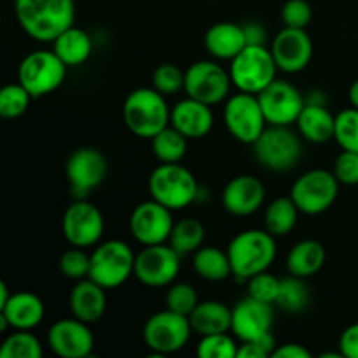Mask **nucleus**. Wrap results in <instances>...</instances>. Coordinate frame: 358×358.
<instances>
[{
    "instance_id": "obj_24",
    "label": "nucleus",
    "mask_w": 358,
    "mask_h": 358,
    "mask_svg": "<svg viewBox=\"0 0 358 358\" xmlns=\"http://www.w3.org/2000/svg\"><path fill=\"white\" fill-rule=\"evenodd\" d=\"M0 315L16 331H31L44 320V301L31 292L10 294L7 303L0 306Z\"/></svg>"
},
{
    "instance_id": "obj_32",
    "label": "nucleus",
    "mask_w": 358,
    "mask_h": 358,
    "mask_svg": "<svg viewBox=\"0 0 358 358\" xmlns=\"http://www.w3.org/2000/svg\"><path fill=\"white\" fill-rule=\"evenodd\" d=\"M187 140L189 138H185L177 128L170 124L150 140L152 154L161 163H180L187 154Z\"/></svg>"
},
{
    "instance_id": "obj_1",
    "label": "nucleus",
    "mask_w": 358,
    "mask_h": 358,
    "mask_svg": "<svg viewBox=\"0 0 358 358\" xmlns=\"http://www.w3.org/2000/svg\"><path fill=\"white\" fill-rule=\"evenodd\" d=\"M14 13L24 34L38 42H55L62 31L73 27V0H14Z\"/></svg>"
},
{
    "instance_id": "obj_22",
    "label": "nucleus",
    "mask_w": 358,
    "mask_h": 358,
    "mask_svg": "<svg viewBox=\"0 0 358 358\" xmlns=\"http://www.w3.org/2000/svg\"><path fill=\"white\" fill-rule=\"evenodd\" d=\"M213 122L215 119H213L212 107L191 96L171 107L170 124L189 140L205 138L212 131Z\"/></svg>"
},
{
    "instance_id": "obj_26",
    "label": "nucleus",
    "mask_w": 358,
    "mask_h": 358,
    "mask_svg": "<svg viewBox=\"0 0 358 358\" xmlns=\"http://www.w3.org/2000/svg\"><path fill=\"white\" fill-rule=\"evenodd\" d=\"M189 322L192 331L199 336L229 332L233 324V310L220 301H203L189 315Z\"/></svg>"
},
{
    "instance_id": "obj_48",
    "label": "nucleus",
    "mask_w": 358,
    "mask_h": 358,
    "mask_svg": "<svg viewBox=\"0 0 358 358\" xmlns=\"http://www.w3.org/2000/svg\"><path fill=\"white\" fill-rule=\"evenodd\" d=\"M243 28H245V35H247L248 44L264 45L266 34H264V28H262L261 24L250 23V24H247V27H243Z\"/></svg>"
},
{
    "instance_id": "obj_50",
    "label": "nucleus",
    "mask_w": 358,
    "mask_h": 358,
    "mask_svg": "<svg viewBox=\"0 0 358 358\" xmlns=\"http://www.w3.org/2000/svg\"><path fill=\"white\" fill-rule=\"evenodd\" d=\"M348 96H350V103H352L355 108H358V79L352 84V86H350Z\"/></svg>"
},
{
    "instance_id": "obj_27",
    "label": "nucleus",
    "mask_w": 358,
    "mask_h": 358,
    "mask_svg": "<svg viewBox=\"0 0 358 358\" xmlns=\"http://www.w3.org/2000/svg\"><path fill=\"white\" fill-rule=\"evenodd\" d=\"M296 124L299 135L311 143H325L334 138L336 117L325 105L306 103Z\"/></svg>"
},
{
    "instance_id": "obj_14",
    "label": "nucleus",
    "mask_w": 358,
    "mask_h": 358,
    "mask_svg": "<svg viewBox=\"0 0 358 358\" xmlns=\"http://www.w3.org/2000/svg\"><path fill=\"white\" fill-rule=\"evenodd\" d=\"M62 231L72 247L90 248L100 243L105 220L98 206L86 199H77L63 213Z\"/></svg>"
},
{
    "instance_id": "obj_9",
    "label": "nucleus",
    "mask_w": 358,
    "mask_h": 358,
    "mask_svg": "<svg viewBox=\"0 0 358 358\" xmlns=\"http://www.w3.org/2000/svg\"><path fill=\"white\" fill-rule=\"evenodd\" d=\"M192 332L189 317L164 308L145 322L143 341L156 355H171L187 345Z\"/></svg>"
},
{
    "instance_id": "obj_4",
    "label": "nucleus",
    "mask_w": 358,
    "mask_h": 358,
    "mask_svg": "<svg viewBox=\"0 0 358 358\" xmlns=\"http://www.w3.org/2000/svg\"><path fill=\"white\" fill-rule=\"evenodd\" d=\"M150 198L166 208L182 210L198 199L199 184L180 163H161L149 177Z\"/></svg>"
},
{
    "instance_id": "obj_3",
    "label": "nucleus",
    "mask_w": 358,
    "mask_h": 358,
    "mask_svg": "<svg viewBox=\"0 0 358 358\" xmlns=\"http://www.w3.org/2000/svg\"><path fill=\"white\" fill-rule=\"evenodd\" d=\"M233 275L240 282L268 271L276 257V241L269 231L248 229L236 234L227 247Z\"/></svg>"
},
{
    "instance_id": "obj_30",
    "label": "nucleus",
    "mask_w": 358,
    "mask_h": 358,
    "mask_svg": "<svg viewBox=\"0 0 358 358\" xmlns=\"http://www.w3.org/2000/svg\"><path fill=\"white\" fill-rule=\"evenodd\" d=\"M192 268L206 282H224L233 275L229 255L217 247L198 248L192 257Z\"/></svg>"
},
{
    "instance_id": "obj_43",
    "label": "nucleus",
    "mask_w": 358,
    "mask_h": 358,
    "mask_svg": "<svg viewBox=\"0 0 358 358\" xmlns=\"http://www.w3.org/2000/svg\"><path fill=\"white\" fill-rule=\"evenodd\" d=\"M313 17V9L306 0H287L282 9V20L285 27L306 28Z\"/></svg>"
},
{
    "instance_id": "obj_41",
    "label": "nucleus",
    "mask_w": 358,
    "mask_h": 358,
    "mask_svg": "<svg viewBox=\"0 0 358 358\" xmlns=\"http://www.w3.org/2000/svg\"><path fill=\"white\" fill-rule=\"evenodd\" d=\"M91 255L86 254V248L73 247L66 250L59 259V271L65 278L79 282L90 276Z\"/></svg>"
},
{
    "instance_id": "obj_47",
    "label": "nucleus",
    "mask_w": 358,
    "mask_h": 358,
    "mask_svg": "<svg viewBox=\"0 0 358 358\" xmlns=\"http://www.w3.org/2000/svg\"><path fill=\"white\" fill-rule=\"evenodd\" d=\"M271 358H311L310 350L304 348L297 343H285L282 346H276Z\"/></svg>"
},
{
    "instance_id": "obj_15",
    "label": "nucleus",
    "mask_w": 358,
    "mask_h": 358,
    "mask_svg": "<svg viewBox=\"0 0 358 358\" xmlns=\"http://www.w3.org/2000/svg\"><path fill=\"white\" fill-rule=\"evenodd\" d=\"M257 96L266 121L273 126L296 124L306 105V96H303V93L287 80L275 79Z\"/></svg>"
},
{
    "instance_id": "obj_19",
    "label": "nucleus",
    "mask_w": 358,
    "mask_h": 358,
    "mask_svg": "<svg viewBox=\"0 0 358 358\" xmlns=\"http://www.w3.org/2000/svg\"><path fill=\"white\" fill-rule=\"evenodd\" d=\"M271 55L282 72H303L313 58V42L306 28L285 27L278 31L271 42Z\"/></svg>"
},
{
    "instance_id": "obj_34",
    "label": "nucleus",
    "mask_w": 358,
    "mask_h": 358,
    "mask_svg": "<svg viewBox=\"0 0 358 358\" xmlns=\"http://www.w3.org/2000/svg\"><path fill=\"white\" fill-rule=\"evenodd\" d=\"M310 289H308L304 278L290 275L289 278H283L280 283V294L276 299V306L282 308L289 313H299L310 304Z\"/></svg>"
},
{
    "instance_id": "obj_46",
    "label": "nucleus",
    "mask_w": 358,
    "mask_h": 358,
    "mask_svg": "<svg viewBox=\"0 0 358 358\" xmlns=\"http://www.w3.org/2000/svg\"><path fill=\"white\" fill-rule=\"evenodd\" d=\"M339 352L345 358H358V324L350 325L339 338Z\"/></svg>"
},
{
    "instance_id": "obj_21",
    "label": "nucleus",
    "mask_w": 358,
    "mask_h": 358,
    "mask_svg": "<svg viewBox=\"0 0 358 358\" xmlns=\"http://www.w3.org/2000/svg\"><path fill=\"white\" fill-rule=\"evenodd\" d=\"M266 199V187L257 177L238 175L222 191V206L234 217H248L257 212Z\"/></svg>"
},
{
    "instance_id": "obj_33",
    "label": "nucleus",
    "mask_w": 358,
    "mask_h": 358,
    "mask_svg": "<svg viewBox=\"0 0 358 358\" xmlns=\"http://www.w3.org/2000/svg\"><path fill=\"white\" fill-rule=\"evenodd\" d=\"M203 241H205V227L199 220L189 217L175 224L168 245L180 255H187L201 248Z\"/></svg>"
},
{
    "instance_id": "obj_51",
    "label": "nucleus",
    "mask_w": 358,
    "mask_h": 358,
    "mask_svg": "<svg viewBox=\"0 0 358 358\" xmlns=\"http://www.w3.org/2000/svg\"><path fill=\"white\" fill-rule=\"evenodd\" d=\"M9 297H10L9 289H7L6 283L0 282V306H2V304H6V303H7V299H9Z\"/></svg>"
},
{
    "instance_id": "obj_11",
    "label": "nucleus",
    "mask_w": 358,
    "mask_h": 358,
    "mask_svg": "<svg viewBox=\"0 0 358 358\" xmlns=\"http://www.w3.org/2000/svg\"><path fill=\"white\" fill-rule=\"evenodd\" d=\"M339 194V180L334 171L310 170L301 175L290 189V198L301 213L318 215L331 208Z\"/></svg>"
},
{
    "instance_id": "obj_5",
    "label": "nucleus",
    "mask_w": 358,
    "mask_h": 358,
    "mask_svg": "<svg viewBox=\"0 0 358 358\" xmlns=\"http://www.w3.org/2000/svg\"><path fill=\"white\" fill-rule=\"evenodd\" d=\"M278 65L266 45L248 44L231 59L229 76L233 86L243 93L259 94L276 79Z\"/></svg>"
},
{
    "instance_id": "obj_23",
    "label": "nucleus",
    "mask_w": 358,
    "mask_h": 358,
    "mask_svg": "<svg viewBox=\"0 0 358 358\" xmlns=\"http://www.w3.org/2000/svg\"><path fill=\"white\" fill-rule=\"evenodd\" d=\"M100 283L91 280L90 276L73 285L72 292L69 297L70 311L76 318L86 322V324H94L100 320L107 308V296Z\"/></svg>"
},
{
    "instance_id": "obj_38",
    "label": "nucleus",
    "mask_w": 358,
    "mask_h": 358,
    "mask_svg": "<svg viewBox=\"0 0 358 358\" xmlns=\"http://www.w3.org/2000/svg\"><path fill=\"white\" fill-rule=\"evenodd\" d=\"M196 353L201 358H236L238 346L227 332H219V334L201 336Z\"/></svg>"
},
{
    "instance_id": "obj_39",
    "label": "nucleus",
    "mask_w": 358,
    "mask_h": 358,
    "mask_svg": "<svg viewBox=\"0 0 358 358\" xmlns=\"http://www.w3.org/2000/svg\"><path fill=\"white\" fill-rule=\"evenodd\" d=\"M185 72L175 63H161L152 72V87L163 93L164 96L177 94L184 90Z\"/></svg>"
},
{
    "instance_id": "obj_16",
    "label": "nucleus",
    "mask_w": 358,
    "mask_h": 358,
    "mask_svg": "<svg viewBox=\"0 0 358 358\" xmlns=\"http://www.w3.org/2000/svg\"><path fill=\"white\" fill-rule=\"evenodd\" d=\"M108 171L103 154L93 147H83L70 154L65 164V175L77 199H84L105 180Z\"/></svg>"
},
{
    "instance_id": "obj_7",
    "label": "nucleus",
    "mask_w": 358,
    "mask_h": 358,
    "mask_svg": "<svg viewBox=\"0 0 358 358\" xmlns=\"http://www.w3.org/2000/svg\"><path fill=\"white\" fill-rule=\"evenodd\" d=\"M135 257L131 247L124 241H103L91 254L90 278L103 289H117L135 273Z\"/></svg>"
},
{
    "instance_id": "obj_25",
    "label": "nucleus",
    "mask_w": 358,
    "mask_h": 358,
    "mask_svg": "<svg viewBox=\"0 0 358 358\" xmlns=\"http://www.w3.org/2000/svg\"><path fill=\"white\" fill-rule=\"evenodd\" d=\"M248 45L245 28L231 21L212 24L205 34V49L217 59H233Z\"/></svg>"
},
{
    "instance_id": "obj_35",
    "label": "nucleus",
    "mask_w": 358,
    "mask_h": 358,
    "mask_svg": "<svg viewBox=\"0 0 358 358\" xmlns=\"http://www.w3.org/2000/svg\"><path fill=\"white\" fill-rule=\"evenodd\" d=\"M2 358H41L42 345L31 332L17 331L7 336L0 348Z\"/></svg>"
},
{
    "instance_id": "obj_28",
    "label": "nucleus",
    "mask_w": 358,
    "mask_h": 358,
    "mask_svg": "<svg viewBox=\"0 0 358 358\" xmlns=\"http://www.w3.org/2000/svg\"><path fill=\"white\" fill-rule=\"evenodd\" d=\"M325 247L317 240H303L290 248L287 255V271L299 278H311L325 264Z\"/></svg>"
},
{
    "instance_id": "obj_31",
    "label": "nucleus",
    "mask_w": 358,
    "mask_h": 358,
    "mask_svg": "<svg viewBox=\"0 0 358 358\" xmlns=\"http://www.w3.org/2000/svg\"><path fill=\"white\" fill-rule=\"evenodd\" d=\"M299 208L290 196L276 198L266 208L264 227L273 236H287L296 227Z\"/></svg>"
},
{
    "instance_id": "obj_36",
    "label": "nucleus",
    "mask_w": 358,
    "mask_h": 358,
    "mask_svg": "<svg viewBox=\"0 0 358 358\" xmlns=\"http://www.w3.org/2000/svg\"><path fill=\"white\" fill-rule=\"evenodd\" d=\"M34 100L21 83L7 84L0 91V115L3 119H17L23 115Z\"/></svg>"
},
{
    "instance_id": "obj_17",
    "label": "nucleus",
    "mask_w": 358,
    "mask_h": 358,
    "mask_svg": "<svg viewBox=\"0 0 358 358\" xmlns=\"http://www.w3.org/2000/svg\"><path fill=\"white\" fill-rule=\"evenodd\" d=\"M173 226L171 210L157 203L156 199L140 203L129 217V231L133 238L143 247L166 243L170 240Z\"/></svg>"
},
{
    "instance_id": "obj_18",
    "label": "nucleus",
    "mask_w": 358,
    "mask_h": 358,
    "mask_svg": "<svg viewBox=\"0 0 358 358\" xmlns=\"http://www.w3.org/2000/svg\"><path fill=\"white\" fill-rule=\"evenodd\" d=\"M90 324L79 318H63L48 331V345L62 358H87L93 353L94 336Z\"/></svg>"
},
{
    "instance_id": "obj_10",
    "label": "nucleus",
    "mask_w": 358,
    "mask_h": 358,
    "mask_svg": "<svg viewBox=\"0 0 358 358\" xmlns=\"http://www.w3.org/2000/svg\"><path fill=\"white\" fill-rule=\"evenodd\" d=\"M224 122L233 138L247 145H254L255 140L268 128L259 96L243 91L227 98L224 107Z\"/></svg>"
},
{
    "instance_id": "obj_8",
    "label": "nucleus",
    "mask_w": 358,
    "mask_h": 358,
    "mask_svg": "<svg viewBox=\"0 0 358 358\" xmlns=\"http://www.w3.org/2000/svg\"><path fill=\"white\" fill-rule=\"evenodd\" d=\"M69 66L55 51H34L20 63L17 79L34 98L45 96L63 84Z\"/></svg>"
},
{
    "instance_id": "obj_29",
    "label": "nucleus",
    "mask_w": 358,
    "mask_h": 358,
    "mask_svg": "<svg viewBox=\"0 0 358 358\" xmlns=\"http://www.w3.org/2000/svg\"><path fill=\"white\" fill-rule=\"evenodd\" d=\"M52 51L62 58L66 66H79L87 62L93 52V41L86 30L70 27L55 38Z\"/></svg>"
},
{
    "instance_id": "obj_44",
    "label": "nucleus",
    "mask_w": 358,
    "mask_h": 358,
    "mask_svg": "<svg viewBox=\"0 0 358 358\" xmlns=\"http://www.w3.org/2000/svg\"><path fill=\"white\" fill-rule=\"evenodd\" d=\"M332 171H334L339 184L357 185L358 184V152H353V150H343V152L336 157Z\"/></svg>"
},
{
    "instance_id": "obj_20",
    "label": "nucleus",
    "mask_w": 358,
    "mask_h": 358,
    "mask_svg": "<svg viewBox=\"0 0 358 358\" xmlns=\"http://www.w3.org/2000/svg\"><path fill=\"white\" fill-rule=\"evenodd\" d=\"M273 304L262 303L247 296L233 308V324L231 332L241 343L255 341L261 336L271 332L273 325Z\"/></svg>"
},
{
    "instance_id": "obj_6",
    "label": "nucleus",
    "mask_w": 358,
    "mask_h": 358,
    "mask_svg": "<svg viewBox=\"0 0 358 358\" xmlns=\"http://www.w3.org/2000/svg\"><path fill=\"white\" fill-rule=\"evenodd\" d=\"M255 159L269 171H287L299 163L303 142L290 126H273L262 131L254 143Z\"/></svg>"
},
{
    "instance_id": "obj_40",
    "label": "nucleus",
    "mask_w": 358,
    "mask_h": 358,
    "mask_svg": "<svg viewBox=\"0 0 358 358\" xmlns=\"http://www.w3.org/2000/svg\"><path fill=\"white\" fill-rule=\"evenodd\" d=\"M168 310L189 317L196 306H198V294L191 283H171L164 297Z\"/></svg>"
},
{
    "instance_id": "obj_45",
    "label": "nucleus",
    "mask_w": 358,
    "mask_h": 358,
    "mask_svg": "<svg viewBox=\"0 0 358 358\" xmlns=\"http://www.w3.org/2000/svg\"><path fill=\"white\" fill-rule=\"evenodd\" d=\"M276 346L278 345H276L275 338L271 332H268L255 341L241 343V346L238 348V358H268L273 355Z\"/></svg>"
},
{
    "instance_id": "obj_2",
    "label": "nucleus",
    "mask_w": 358,
    "mask_h": 358,
    "mask_svg": "<svg viewBox=\"0 0 358 358\" xmlns=\"http://www.w3.org/2000/svg\"><path fill=\"white\" fill-rule=\"evenodd\" d=\"M171 108L166 96L154 87H138L126 96L122 105V119L129 131L138 138L152 140L166 126H170Z\"/></svg>"
},
{
    "instance_id": "obj_42",
    "label": "nucleus",
    "mask_w": 358,
    "mask_h": 358,
    "mask_svg": "<svg viewBox=\"0 0 358 358\" xmlns=\"http://www.w3.org/2000/svg\"><path fill=\"white\" fill-rule=\"evenodd\" d=\"M280 283H282V280L273 276L271 273L262 271L248 280L247 292L248 296L257 301H262V303L276 304V299H278L280 294Z\"/></svg>"
},
{
    "instance_id": "obj_12",
    "label": "nucleus",
    "mask_w": 358,
    "mask_h": 358,
    "mask_svg": "<svg viewBox=\"0 0 358 358\" xmlns=\"http://www.w3.org/2000/svg\"><path fill=\"white\" fill-rule=\"evenodd\" d=\"M233 86L229 70L220 66L219 63L201 59L185 70L184 91L187 96L203 101L206 105H217L229 96Z\"/></svg>"
},
{
    "instance_id": "obj_37",
    "label": "nucleus",
    "mask_w": 358,
    "mask_h": 358,
    "mask_svg": "<svg viewBox=\"0 0 358 358\" xmlns=\"http://www.w3.org/2000/svg\"><path fill=\"white\" fill-rule=\"evenodd\" d=\"M334 138L343 150L358 152V108H346L336 115Z\"/></svg>"
},
{
    "instance_id": "obj_13",
    "label": "nucleus",
    "mask_w": 358,
    "mask_h": 358,
    "mask_svg": "<svg viewBox=\"0 0 358 358\" xmlns=\"http://www.w3.org/2000/svg\"><path fill=\"white\" fill-rule=\"evenodd\" d=\"M180 257L177 250L166 243L149 245L135 257V276L145 287H168L180 271Z\"/></svg>"
},
{
    "instance_id": "obj_49",
    "label": "nucleus",
    "mask_w": 358,
    "mask_h": 358,
    "mask_svg": "<svg viewBox=\"0 0 358 358\" xmlns=\"http://www.w3.org/2000/svg\"><path fill=\"white\" fill-rule=\"evenodd\" d=\"M306 103L325 105L327 103V98H325L324 91H311V93L306 96Z\"/></svg>"
}]
</instances>
